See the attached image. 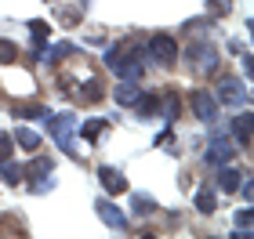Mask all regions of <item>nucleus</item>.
Returning <instances> with one entry per match:
<instances>
[{
    "label": "nucleus",
    "mask_w": 254,
    "mask_h": 239,
    "mask_svg": "<svg viewBox=\"0 0 254 239\" xmlns=\"http://www.w3.org/2000/svg\"><path fill=\"white\" fill-rule=\"evenodd\" d=\"M145 54H149L156 65L171 69V65L178 62V44H175V37H171V33H153V37L145 40Z\"/></svg>",
    "instance_id": "obj_1"
},
{
    "label": "nucleus",
    "mask_w": 254,
    "mask_h": 239,
    "mask_svg": "<svg viewBox=\"0 0 254 239\" xmlns=\"http://www.w3.org/2000/svg\"><path fill=\"white\" fill-rule=\"evenodd\" d=\"M189 62H192L196 76H214L218 65H222V54H218L214 44H207V40L200 44V40H196L192 48H189Z\"/></svg>",
    "instance_id": "obj_2"
},
{
    "label": "nucleus",
    "mask_w": 254,
    "mask_h": 239,
    "mask_svg": "<svg viewBox=\"0 0 254 239\" xmlns=\"http://www.w3.org/2000/svg\"><path fill=\"white\" fill-rule=\"evenodd\" d=\"M236 159V145L229 134H218V138H211V145L203 149V163L207 167H225V163H233Z\"/></svg>",
    "instance_id": "obj_3"
},
{
    "label": "nucleus",
    "mask_w": 254,
    "mask_h": 239,
    "mask_svg": "<svg viewBox=\"0 0 254 239\" xmlns=\"http://www.w3.org/2000/svg\"><path fill=\"white\" fill-rule=\"evenodd\" d=\"M214 98H218V105H247V84L244 80H236V76H222L218 80V91H214Z\"/></svg>",
    "instance_id": "obj_4"
},
{
    "label": "nucleus",
    "mask_w": 254,
    "mask_h": 239,
    "mask_svg": "<svg viewBox=\"0 0 254 239\" xmlns=\"http://www.w3.org/2000/svg\"><path fill=\"white\" fill-rule=\"evenodd\" d=\"M189 105H192V112H196V120H200V123H214L218 112H222V105H218V98L211 95V91H192Z\"/></svg>",
    "instance_id": "obj_5"
},
{
    "label": "nucleus",
    "mask_w": 254,
    "mask_h": 239,
    "mask_svg": "<svg viewBox=\"0 0 254 239\" xmlns=\"http://www.w3.org/2000/svg\"><path fill=\"white\" fill-rule=\"evenodd\" d=\"M229 138L236 149H251V112H236L229 123Z\"/></svg>",
    "instance_id": "obj_6"
},
{
    "label": "nucleus",
    "mask_w": 254,
    "mask_h": 239,
    "mask_svg": "<svg viewBox=\"0 0 254 239\" xmlns=\"http://www.w3.org/2000/svg\"><path fill=\"white\" fill-rule=\"evenodd\" d=\"M95 210H98V218L106 221L113 232H127V218H124V210H117L109 199H98V203H95Z\"/></svg>",
    "instance_id": "obj_7"
},
{
    "label": "nucleus",
    "mask_w": 254,
    "mask_h": 239,
    "mask_svg": "<svg viewBox=\"0 0 254 239\" xmlns=\"http://www.w3.org/2000/svg\"><path fill=\"white\" fill-rule=\"evenodd\" d=\"M73 116H59V120H51V138L62 145L65 152H73Z\"/></svg>",
    "instance_id": "obj_8"
},
{
    "label": "nucleus",
    "mask_w": 254,
    "mask_h": 239,
    "mask_svg": "<svg viewBox=\"0 0 254 239\" xmlns=\"http://www.w3.org/2000/svg\"><path fill=\"white\" fill-rule=\"evenodd\" d=\"M240 181H244V167H233V163H225V167H218V189L222 192H233L240 189Z\"/></svg>",
    "instance_id": "obj_9"
},
{
    "label": "nucleus",
    "mask_w": 254,
    "mask_h": 239,
    "mask_svg": "<svg viewBox=\"0 0 254 239\" xmlns=\"http://www.w3.org/2000/svg\"><path fill=\"white\" fill-rule=\"evenodd\" d=\"M98 181H102L106 192H113V196H117V192H127V178L117 167H98Z\"/></svg>",
    "instance_id": "obj_10"
},
{
    "label": "nucleus",
    "mask_w": 254,
    "mask_h": 239,
    "mask_svg": "<svg viewBox=\"0 0 254 239\" xmlns=\"http://www.w3.org/2000/svg\"><path fill=\"white\" fill-rule=\"evenodd\" d=\"M113 98H117V105H134V101L142 98V84H138V80H124V84L113 91Z\"/></svg>",
    "instance_id": "obj_11"
},
{
    "label": "nucleus",
    "mask_w": 254,
    "mask_h": 239,
    "mask_svg": "<svg viewBox=\"0 0 254 239\" xmlns=\"http://www.w3.org/2000/svg\"><path fill=\"white\" fill-rule=\"evenodd\" d=\"M11 138H15V145H18V149H26V152H37V149H40V134H37V131L18 127L15 134H11Z\"/></svg>",
    "instance_id": "obj_12"
},
{
    "label": "nucleus",
    "mask_w": 254,
    "mask_h": 239,
    "mask_svg": "<svg viewBox=\"0 0 254 239\" xmlns=\"http://www.w3.org/2000/svg\"><path fill=\"white\" fill-rule=\"evenodd\" d=\"M196 210L200 214H214V207H218V199H214V189L211 185H203V189H196Z\"/></svg>",
    "instance_id": "obj_13"
},
{
    "label": "nucleus",
    "mask_w": 254,
    "mask_h": 239,
    "mask_svg": "<svg viewBox=\"0 0 254 239\" xmlns=\"http://www.w3.org/2000/svg\"><path fill=\"white\" fill-rule=\"evenodd\" d=\"M44 112L48 109H44L40 101H15V116H22V120H40Z\"/></svg>",
    "instance_id": "obj_14"
},
{
    "label": "nucleus",
    "mask_w": 254,
    "mask_h": 239,
    "mask_svg": "<svg viewBox=\"0 0 254 239\" xmlns=\"http://www.w3.org/2000/svg\"><path fill=\"white\" fill-rule=\"evenodd\" d=\"M134 109H138V116H142V120H149V116H156L160 98H156V95H145V91H142V98L134 101Z\"/></svg>",
    "instance_id": "obj_15"
},
{
    "label": "nucleus",
    "mask_w": 254,
    "mask_h": 239,
    "mask_svg": "<svg viewBox=\"0 0 254 239\" xmlns=\"http://www.w3.org/2000/svg\"><path fill=\"white\" fill-rule=\"evenodd\" d=\"M106 127H109L106 120H87L84 127H80V134H84V142H98V138H102V131H106Z\"/></svg>",
    "instance_id": "obj_16"
},
{
    "label": "nucleus",
    "mask_w": 254,
    "mask_h": 239,
    "mask_svg": "<svg viewBox=\"0 0 254 239\" xmlns=\"http://www.w3.org/2000/svg\"><path fill=\"white\" fill-rule=\"evenodd\" d=\"M0 178H4V185H18L22 181V167L11 163V159H4V163H0Z\"/></svg>",
    "instance_id": "obj_17"
},
{
    "label": "nucleus",
    "mask_w": 254,
    "mask_h": 239,
    "mask_svg": "<svg viewBox=\"0 0 254 239\" xmlns=\"http://www.w3.org/2000/svg\"><path fill=\"white\" fill-rule=\"evenodd\" d=\"M156 116H164V120H171V123H175V120L182 116V112H178V98H175V95H171V98H164V101H160V109H156Z\"/></svg>",
    "instance_id": "obj_18"
},
{
    "label": "nucleus",
    "mask_w": 254,
    "mask_h": 239,
    "mask_svg": "<svg viewBox=\"0 0 254 239\" xmlns=\"http://www.w3.org/2000/svg\"><path fill=\"white\" fill-rule=\"evenodd\" d=\"M18 58V44H11V40H0V62L4 65H11Z\"/></svg>",
    "instance_id": "obj_19"
},
{
    "label": "nucleus",
    "mask_w": 254,
    "mask_h": 239,
    "mask_svg": "<svg viewBox=\"0 0 254 239\" xmlns=\"http://www.w3.org/2000/svg\"><path fill=\"white\" fill-rule=\"evenodd\" d=\"M153 210H156V203L138 192V196H134V214H153Z\"/></svg>",
    "instance_id": "obj_20"
},
{
    "label": "nucleus",
    "mask_w": 254,
    "mask_h": 239,
    "mask_svg": "<svg viewBox=\"0 0 254 239\" xmlns=\"http://www.w3.org/2000/svg\"><path fill=\"white\" fill-rule=\"evenodd\" d=\"M11 152H15V138H11V134H0V163L11 159Z\"/></svg>",
    "instance_id": "obj_21"
},
{
    "label": "nucleus",
    "mask_w": 254,
    "mask_h": 239,
    "mask_svg": "<svg viewBox=\"0 0 254 239\" xmlns=\"http://www.w3.org/2000/svg\"><path fill=\"white\" fill-rule=\"evenodd\" d=\"M207 7H211V15H229V11H233V0H207Z\"/></svg>",
    "instance_id": "obj_22"
},
{
    "label": "nucleus",
    "mask_w": 254,
    "mask_h": 239,
    "mask_svg": "<svg viewBox=\"0 0 254 239\" xmlns=\"http://www.w3.org/2000/svg\"><path fill=\"white\" fill-rule=\"evenodd\" d=\"M29 29H33V37H37V40H44V37L51 33V26H48V22H40V18H33V22H29Z\"/></svg>",
    "instance_id": "obj_23"
},
{
    "label": "nucleus",
    "mask_w": 254,
    "mask_h": 239,
    "mask_svg": "<svg viewBox=\"0 0 254 239\" xmlns=\"http://www.w3.org/2000/svg\"><path fill=\"white\" fill-rule=\"evenodd\" d=\"M251 221H254V218H251V207H244V210L236 214V229H244V232H251Z\"/></svg>",
    "instance_id": "obj_24"
},
{
    "label": "nucleus",
    "mask_w": 254,
    "mask_h": 239,
    "mask_svg": "<svg viewBox=\"0 0 254 239\" xmlns=\"http://www.w3.org/2000/svg\"><path fill=\"white\" fill-rule=\"evenodd\" d=\"M156 142H160V145H164V149H167V145H171V142H175V134H171V131H164V134H160V138H156Z\"/></svg>",
    "instance_id": "obj_25"
}]
</instances>
